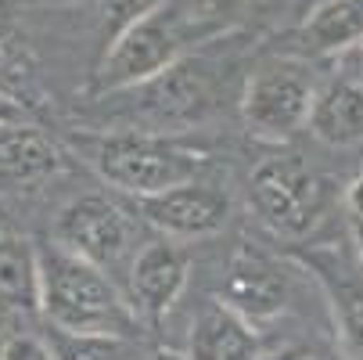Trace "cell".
Masks as SVG:
<instances>
[{
    "label": "cell",
    "mask_w": 363,
    "mask_h": 360,
    "mask_svg": "<svg viewBox=\"0 0 363 360\" xmlns=\"http://www.w3.org/2000/svg\"><path fill=\"white\" fill-rule=\"evenodd\" d=\"M40 314L62 332L137 335L140 314L133 299L119 292L105 267L90 263L55 238L40 249Z\"/></svg>",
    "instance_id": "cell-1"
},
{
    "label": "cell",
    "mask_w": 363,
    "mask_h": 360,
    "mask_svg": "<svg viewBox=\"0 0 363 360\" xmlns=\"http://www.w3.org/2000/svg\"><path fill=\"white\" fill-rule=\"evenodd\" d=\"M86 159L112 187L130 198L159 195L205 170V156L155 133H108L86 144Z\"/></svg>",
    "instance_id": "cell-2"
},
{
    "label": "cell",
    "mask_w": 363,
    "mask_h": 360,
    "mask_svg": "<svg viewBox=\"0 0 363 360\" xmlns=\"http://www.w3.org/2000/svg\"><path fill=\"white\" fill-rule=\"evenodd\" d=\"M184 40H187V26L184 15H177V8L169 4L147 8L108 40L105 58L94 72V90L97 94L137 90L140 83L155 80L173 62L184 58Z\"/></svg>",
    "instance_id": "cell-3"
},
{
    "label": "cell",
    "mask_w": 363,
    "mask_h": 360,
    "mask_svg": "<svg viewBox=\"0 0 363 360\" xmlns=\"http://www.w3.org/2000/svg\"><path fill=\"white\" fill-rule=\"evenodd\" d=\"M252 209L277 238L309 234L328 209V180L298 156H274L255 166L248 180Z\"/></svg>",
    "instance_id": "cell-4"
},
{
    "label": "cell",
    "mask_w": 363,
    "mask_h": 360,
    "mask_svg": "<svg viewBox=\"0 0 363 360\" xmlns=\"http://www.w3.org/2000/svg\"><path fill=\"white\" fill-rule=\"evenodd\" d=\"M320 94V83L306 62L277 58L259 65L241 94V116L252 137L281 144L309 126V112Z\"/></svg>",
    "instance_id": "cell-5"
},
{
    "label": "cell",
    "mask_w": 363,
    "mask_h": 360,
    "mask_svg": "<svg viewBox=\"0 0 363 360\" xmlns=\"http://www.w3.org/2000/svg\"><path fill=\"white\" fill-rule=\"evenodd\" d=\"M55 238L72 252L86 256L90 263L105 267L108 274L119 271L126 260L133 263V256L140 252L137 220L105 195H86L69 202L55 224Z\"/></svg>",
    "instance_id": "cell-6"
},
{
    "label": "cell",
    "mask_w": 363,
    "mask_h": 360,
    "mask_svg": "<svg viewBox=\"0 0 363 360\" xmlns=\"http://www.w3.org/2000/svg\"><path fill=\"white\" fill-rule=\"evenodd\" d=\"M137 217L166 238H209L230 220V195L205 180H184L159 195L133 198Z\"/></svg>",
    "instance_id": "cell-7"
},
{
    "label": "cell",
    "mask_w": 363,
    "mask_h": 360,
    "mask_svg": "<svg viewBox=\"0 0 363 360\" xmlns=\"http://www.w3.org/2000/svg\"><path fill=\"white\" fill-rule=\"evenodd\" d=\"M295 299V278L274 256L241 245L230 260V274L223 285V302L234 306L252 324H263L281 317Z\"/></svg>",
    "instance_id": "cell-8"
},
{
    "label": "cell",
    "mask_w": 363,
    "mask_h": 360,
    "mask_svg": "<svg viewBox=\"0 0 363 360\" xmlns=\"http://www.w3.org/2000/svg\"><path fill=\"white\" fill-rule=\"evenodd\" d=\"M302 263L309 267V274L328 299L338 346L349 360H363V267L356 252L349 256L335 245H324L309 252Z\"/></svg>",
    "instance_id": "cell-9"
},
{
    "label": "cell",
    "mask_w": 363,
    "mask_h": 360,
    "mask_svg": "<svg viewBox=\"0 0 363 360\" xmlns=\"http://www.w3.org/2000/svg\"><path fill=\"white\" fill-rule=\"evenodd\" d=\"M187 274H191V260L177 241L169 238L144 241L130 263V299L137 314L147 321H162L173 310V302L184 295Z\"/></svg>",
    "instance_id": "cell-10"
},
{
    "label": "cell",
    "mask_w": 363,
    "mask_h": 360,
    "mask_svg": "<svg viewBox=\"0 0 363 360\" xmlns=\"http://www.w3.org/2000/svg\"><path fill=\"white\" fill-rule=\"evenodd\" d=\"M144 94V112L155 119V123H166V126H177V123H198L213 112V76L201 62H191V58H180L173 62L166 72H159L155 80L140 83L137 87Z\"/></svg>",
    "instance_id": "cell-11"
},
{
    "label": "cell",
    "mask_w": 363,
    "mask_h": 360,
    "mask_svg": "<svg viewBox=\"0 0 363 360\" xmlns=\"http://www.w3.org/2000/svg\"><path fill=\"white\" fill-rule=\"evenodd\" d=\"M259 353L263 346H259L255 324L223 299L209 302L191 324L187 360H259Z\"/></svg>",
    "instance_id": "cell-12"
},
{
    "label": "cell",
    "mask_w": 363,
    "mask_h": 360,
    "mask_svg": "<svg viewBox=\"0 0 363 360\" xmlns=\"http://www.w3.org/2000/svg\"><path fill=\"white\" fill-rule=\"evenodd\" d=\"M309 130L328 148H359L363 144V80L338 76L324 83L313 101V112H309Z\"/></svg>",
    "instance_id": "cell-13"
},
{
    "label": "cell",
    "mask_w": 363,
    "mask_h": 360,
    "mask_svg": "<svg viewBox=\"0 0 363 360\" xmlns=\"http://www.w3.org/2000/svg\"><path fill=\"white\" fill-rule=\"evenodd\" d=\"M62 166V156L50 137L36 126L0 123V191H11L22 184H36Z\"/></svg>",
    "instance_id": "cell-14"
},
{
    "label": "cell",
    "mask_w": 363,
    "mask_h": 360,
    "mask_svg": "<svg viewBox=\"0 0 363 360\" xmlns=\"http://www.w3.org/2000/svg\"><path fill=\"white\" fill-rule=\"evenodd\" d=\"M302 47L309 55H345L363 47V0H324L306 18Z\"/></svg>",
    "instance_id": "cell-15"
},
{
    "label": "cell",
    "mask_w": 363,
    "mask_h": 360,
    "mask_svg": "<svg viewBox=\"0 0 363 360\" xmlns=\"http://www.w3.org/2000/svg\"><path fill=\"white\" fill-rule=\"evenodd\" d=\"M0 299L18 310H40V249L0 227Z\"/></svg>",
    "instance_id": "cell-16"
},
{
    "label": "cell",
    "mask_w": 363,
    "mask_h": 360,
    "mask_svg": "<svg viewBox=\"0 0 363 360\" xmlns=\"http://www.w3.org/2000/svg\"><path fill=\"white\" fill-rule=\"evenodd\" d=\"M50 346L58 360H140L137 335H105V332H62L50 328Z\"/></svg>",
    "instance_id": "cell-17"
},
{
    "label": "cell",
    "mask_w": 363,
    "mask_h": 360,
    "mask_svg": "<svg viewBox=\"0 0 363 360\" xmlns=\"http://www.w3.org/2000/svg\"><path fill=\"white\" fill-rule=\"evenodd\" d=\"M245 4L248 0H184V26L198 36L230 29L245 15Z\"/></svg>",
    "instance_id": "cell-18"
},
{
    "label": "cell",
    "mask_w": 363,
    "mask_h": 360,
    "mask_svg": "<svg viewBox=\"0 0 363 360\" xmlns=\"http://www.w3.org/2000/svg\"><path fill=\"white\" fill-rule=\"evenodd\" d=\"M259 360H349L342 346L320 342V339H284L259 353Z\"/></svg>",
    "instance_id": "cell-19"
},
{
    "label": "cell",
    "mask_w": 363,
    "mask_h": 360,
    "mask_svg": "<svg viewBox=\"0 0 363 360\" xmlns=\"http://www.w3.org/2000/svg\"><path fill=\"white\" fill-rule=\"evenodd\" d=\"M0 360H58L55 356V346L50 339H40V335H8L4 346H0Z\"/></svg>",
    "instance_id": "cell-20"
},
{
    "label": "cell",
    "mask_w": 363,
    "mask_h": 360,
    "mask_svg": "<svg viewBox=\"0 0 363 360\" xmlns=\"http://www.w3.org/2000/svg\"><path fill=\"white\" fill-rule=\"evenodd\" d=\"M159 0H97L101 8V22L108 26V33L116 36L123 26H130L137 15H144L147 8H155Z\"/></svg>",
    "instance_id": "cell-21"
},
{
    "label": "cell",
    "mask_w": 363,
    "mask_h": 360,
    "mask_svg": "<svg viewBox=\"0 0 363 360\" xmlns=\"http://www.w3.org/2000/svg\"><path fill=\"white\" fill-rule=\"evenodd\" d=\"M349 241H352V252L363 267V217H349Z\"/></svg>",
    "instance_id": "cell-22"
},
{
    "label": "cell",
    "mask_w": 363,
    "mask_h": 360,
    "mask_svg": "<svg viewBox=\"0 0 363 360\" xmlns=\"http://www.w3.org/2000/svg\"><path fill=\"white\" fill-rule=\"evenodd\" d=\"M349 213L352 217H363V173L349 184Z\"/></svg>",
    "instance_id": "cell-23"
},
{
    "label": "cell",
    "mask_w": 363,
    "mask_h": 360,
    "mask_svg": "<svg viewBox=\"0 0 363 360\" xmlns=\"http://www.w3.org/2000/svg\"><path fill=\"white\" fill-rule=\"evenodd\" d=\"M0 123H22V109L0 90Z\"/></svg>",
    "instance_id": "cell-24"
},
{
    "label": "cell",
    "mask_w": 363,
    "mask_h": 360,
    "mask_svg": "<svg viewBox=\"0 0 363 360\" xmlns=\"http://www.w3.org/2000/svg\"><path fill=\"white\" fill-rule=\"evenodd\" d=\"M11 50H15V43H11V36H8V29H4V18H0V69L11 62Z\"/></svg>",
    "instance_id": "cell-25"
},
{
    "label": "cell",
    "mask_w": 363,
    "mask_h": 360,
    "mask_svg": "<svg viewBox=\"0 0 363 360\" xmlns=\"http://www.w3.org/2000/svg\"><path fill=\"white\" fill-rule=\"evenodd\" d=\"M155 360H187V356H177V353H159Z\"/></svg>",
    "instance_id": "cell-26"
},
{
    "label": "cell",
    "mask_w": 363,
    "mask_h": 360,
    "mask_svg": "<svg viewBox=\"0 0 363 360\" xmlns=\"http://www.w3.org/2000/svg\"><path fill=\"white\" fill-rule=\"evenodd\" d=\"M359 62H363V47H359Z\"/></svg>",
    "instance_id": "cell-27"
}]
</instances>
